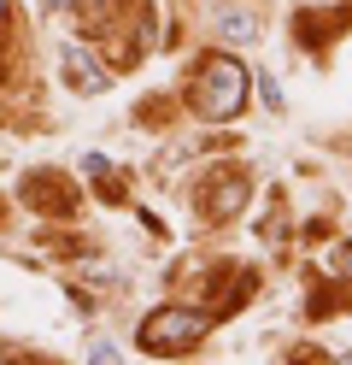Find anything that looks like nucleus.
Here are the masks:
<instances>
[{"instance_id": "7ed1b4c3", "label": "nucleus", "mask_w": 352, "mask_h": 365, "mask_svg": "<svg viewBox=\"0 0 352 365\" xmlns=\"http://www.w3.org/2000/svg\"><path fill=\"white\" fill-rule=\"evenodd\" d=\"M59 59H65V65H59V77H65V88H77V95H100V88L112 83V71L100 65V53L82 48V41H70Z\"/></svg>"}, {"instance_id": "9b49d317", "label": "nucleus", "mask_w": 352, "mask_h": 365, "mask_svg": "<svg viewBox=\"0 0 352 365\" xmlns=\"http://www.w3.org/2000/svg\"><path fill=\"white\" fill-rule=\"evenodd\" d=\"M0 18H6V0H0Z\"/></svg>"}, {"instance_id": "6e6552de", "label": "nucleus", "mask_w": 352, "mask_h": 365, "mask_svg": "<svg viewBox=\"0 0 352 365\" xmlns=\"http://www.w3.org/2000/svg\"><path fill=\"white\" fill-rule=\"evenodd\" d=\"M106 12H112V0H82V18H88V24H100Z\"/></svg>"}, {"instance_id": "0eeeda50", "label": "nucleus", "mask_w": 352, "mask_h": 365, "mask_svg": "<svg viewBox=\"0 0 352 365\" xmlns=\"http://www.w3.org/2000/svg\"><path fill=\"white\" fill-rule=\"evenodd\" d=\"M258 101H265V106H282V88H276V77H258Z\"/></svg>"}, {"instance_id": "f8f14e48", "label": "nucleus", "mask_w": 352, "mask_h": 365, "mask_svg": "<svg viewBox=\"0 0 352 365\" xmlns=\"http://www.w3.org/2000/svg\"><path fill=\"white\" fill-rule=\"evenodd\" d=\"M341 365H352V354H346V359H341Z\"/></svg>"}, {"instance_id": "9d476101", "label": "nucleus", "mask_w": 352, "mask_h": 365, "mask_svg": "<svg viewBox=\"0 0 352 365\" xmlns=\"http://www.w3.org/2000/svg\"><path fill=\"white\" fill-rule=\"evenodd\" d=\"M59 6H70V0H47V12H59Z\"/></svg>"}, {"instance_id": "f03ea898", "label": "nucleus", "mask_w": 352, "mask_h": 365, "mask_svg": "<svg viewBox=\"0 0 352 365\" xmlns=\"http://www.w3.org/2000/svg\"><path fill=\"white\" fill-rule=\"evenodd\" d=\"M211 318L194 312V307H159L147 324H141V348L147 354H182V348H194V341L206 336Z\"/></svg>"}, {"instance_id": "1a4fd4ad", "label": "nucleus", "mask_w": 352, "mask_h": 365, "mask_svg": "<svg viewBox=\"0 0 352 365\" xmlns=\"http://www.w3.org/2000/svg\"><path fill=\"white\" fill-rule=\"evenodd\" d=\"M88 365H124V359H117V354L106 348V341H94V354H88Z\"/></svg>"}, {"instance_id": "20e7f679", "label": "nucleus", "mask_w": 352, "mask_h": 365, "mask_svg": "<svg viewBox=\"0 0 352 365\" xmlns=\"http://www.w3.org/2000/svg\"><path fill=\"white\" fill-rule=\"evenodd\" d=\"M247 195H252V189H247V177H241V171H229V177H218V182H206L200 212H206V218H235Z\"/></svg>"}, {"instance_id": "f257e3e1", "label": "nucleus", "mask_w": 352, "mask_h": 365, "mask_svg": "<svg viewBox=\"0 0 352 365\" xmlns=\"http://www.w3.org/2000/svg\"><path fill=\"white\" fill-rule=\"evenodd\" d=\"M247 88H252V77H247V65L241 59H229V53H211L206 59V71L194 77V112L200 118H235V112L247 106Z\"/></svg>"}, {"instance_id": "423d86ee", "label": "nucleus", "mask_w": 352, "mask_h": 365, "mask_svg": "<svg viewBox=\"0 0 352 365\" xmlns=\"http://www.w3.org/2000/svg\"><path fill=\"white\" fill-rule=\"evenodd\" d=\"M218 36L223 41H252L258 36V12H223L218 18Z\"/></svg>"}, {"instance_id": "39448f33", "label": "nucleus", "mask_w": 352, "mask_h": 365, "mask_svg": "<svg viewBox=\"0 0 352 365\" xmlns=\"http://www.w3.org/2000/svg\"><path fill=\"white\" fill-rule=\"evenodd\" d=\"M23 195H41V200H36L41 212H70V207H77V189H70L65 177H53V171L30 177V182H23Z\"/></svg>"}]
</instances>
